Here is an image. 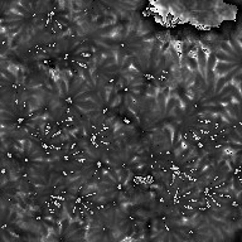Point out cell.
<instances>
[{"label":"cell","mask_w":242,"mask_h":242,"mask_svg":"<svg viewBox=\"0 0 242 242\" xmlns=\"http://www.w3.org/2000/svg\"><path fill=\"white\" fill-rule=\"evenodd\" d=\"M216 55H217V58H218L219 61L223 59V62H233L234 61V58H231L229 55H227L226 53H223V52H222V53L219 52V53H217ZM236 61H237V59H236Z\"/></svg>","instance_id":"6da1fadb"},{"label":"cell","mask_w":242,"mask_h":242,"mask_svg":"<svg viewBox=\"0 0 242 242\" xmlns=\"http://www.w3.org/2000/svg\"><path fill=\"white\" fill-rule=\"evenodd\" d=\"M225 81H226L225 78H221V79H219V82H218V86H217V91H219V90H221V87H222V86H223V85H225Z\"/></svg>","instance_id":"7a4b0ae2"}]
</instances>
